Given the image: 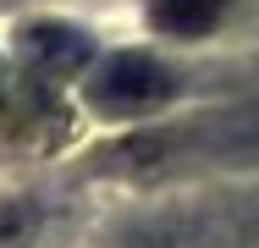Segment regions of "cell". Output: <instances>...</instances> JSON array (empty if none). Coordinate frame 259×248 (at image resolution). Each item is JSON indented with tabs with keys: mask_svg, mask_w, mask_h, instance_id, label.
<instances>
[{
	"mask_svg": "<svg viewBox=\"0 0 259 248\" xmlns=\"http://www.w3.org/2000/svg\"><path fill=\"white\" fill-rule=\"evenodd\" d=\"M221 11H226V0H149L155 28L177 33V39H193V33L215 28V22H221Z\"/></svg>",
	"mask_w": 259,
	"mask_h": 248,
	"instance_id": "obj_3",
	"label": "cell"
},
{
	"mask_svg": "<svg viewBox=\"0 0 259 248\" xmlns=\"http://www.w3.org/2000/svg\"><path fill=\"white\" fill-rule=\"evenodd\" d=\"M22 55L39 66V72H50V77H72L77 66H89V33H77V28H66V22H39V28H28L22 33Z\"/></svg>",
	"mask_w": 259,
	"mask_h": 248,
	"instance_id": "obj_2",
	"label": "cell"
},
{
	"mask_svg": "<svg viewBox=\"0 0 259 248\" xmlns=\"http://www.w3.org/2000/svg\"><path fill=\"white\" fill-rule=\"evenodd\" d=\"M171 72L160 66L155 55H144V50H121V55H110L94 66V77H89V99L100 105L105 116H138V110H155L160 99H171Z\"/></svg>",
	"mask_w": 259,
	"mask_h": 248,
	"instance_id": "obj_1",
	"label": "cell"
}]
</instances>
